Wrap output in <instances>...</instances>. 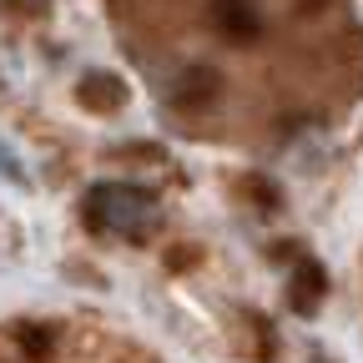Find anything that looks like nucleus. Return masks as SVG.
<instances>
[{"mask_svg": "<svg viewBox=\"0 0 363 363\" xmlns=\"http://www.w3.org/2000/svg\"><path fill=\"white\" fill-rule=\"evenodd\" d=\"M207 26L222 45H233V51H247L267 35V21L257 11V0H207Z\"/></svg>", "mask_w": 363, "mask_h": 363, "instance_id": "nucleus-1", "label": "nucleus"}, {"mask_svg": "<svg viewBox=\"0 0 363 363\" xmlns=\"http://www.w3.org/2000/svg\"><path fill=\"white\" fill-rule=\"evenodd\" d=\"M152 207V197L142 187H96L86 197V227L91 233H111V227H126L131 217H142Z\"/></svg>", "mask_w": 363, "mask_h": 363, "instance_id": "nucleus-2", "label": "nucleus"}, {"mask_svg": "<svg viewBox=\"0 0 363 363\" xmlns=\"http://www.w3.org/2000/svg\"><path fill=\"white\" fill-rule=\"evenodd\" d=\"M217 96H222V71L207 66V61L182 66L177 81H172V106L177 111H207V106H217Z\"/></svg>", "mask_w": 363, "mask_h": 363, "instance_id": "nucleus-3", "label": "nucleus"}, {"mask_svg": "<svg viewBox=\"0 0 363 363\" xmlns=\"http://www.w3.org/2000/svg\"><path fill=\"white\" fill-rule=\"evenodd\" d=\"M76 101H81L86 111H96V116L121 111V106H126V81L111 76V71H86L81 86H76Z\"/></svg>", "mask_w": 363, "mask_h": 363, "instance_id": "nucleus-4", "label": "nucleus"}, {"mask_svg": "<svg viewBox=\"0 0 363 363\" xmlns=\"http://www.w3.org/2000/svg\"><path fill=\"white\" fill-rule=\"evenodd\" d=\"M323 293H328V272L318 267L313 257H298L293 283H288V303H293V313H318Z\"/></svg>", "mask_w": 363, "mask_h": 363, "instance_id": "nucleus-5", "label": "nucleus"}, {"mask_svg": "<svg viewBox=\"0 0 363 363\" xmlns=\"http://www.w3.org/2000/svg\"><path fill=\"white\" fill-rule=\"evenodd\" d=\"M21 353L30 358V363H51V353H56V333L45 328V323H21Z\"/></svg>", "mask_w": 363, "mask_h": 363, "instance_id": "nucleus-6", "label": "nucleus"}, {"mask_svg": "<svg viewBox=\"0 0 363 363\" xmlns=\"http://www.w3.org/2000/svg\"><path fill=\"white\" fill-rule=\"evenodd\" d=\"M247 192H252V197L262 202V212H272V207H278V192H272V187H267V182H257V177L247 182Z\"/></svg>", "mask_w": 363, "mask_h": 363, "instance_id": "nucleus-7", "label": "nucleus"}, {"mask_svg": "<svg viewBox=\"0 0 363 363\" xmlns=\"http://www.w3.org/2000/svg\"><path fill=\"white\" fill-rule=\"evenodd\" d=\"M167 262H172V267H187V262H197V252H192V247H177Z\"/></svg>", "mask_w": 363, "mask_h": 363, "instance_id": "nucleus-8", "label": "nucleus"}]
</instances>
